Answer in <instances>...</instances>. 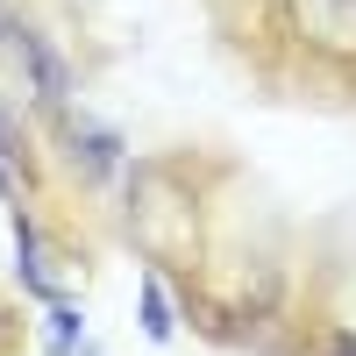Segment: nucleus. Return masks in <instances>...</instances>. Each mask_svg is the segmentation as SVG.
Wrapping results in <instances>:
<instances>
[{
    "label": "nucleus",
    "mask_w": 356,
    "mask_h": 356,
    "mask_svg": "<svg viewBox=\"0 0 356 356\" xmlns=\"http://www.w3.org/2000/svg\"><path fill=\"white\" fill-rule=\"evenodd\" d=\"M328 356H356V335H335V349Z\"/></svg>",
    "instance_id": "0eeeda50"
},
{
    "label": "nucleus",
    "mask_w": 356,
    "mask_h": 356,
    "mask_svg": "<svg viewBox=\"0 0 356 356\" xmlns=\"http://www.w3.org/2000/svg\"><path fill=\"white\" fill-rule=\"evenodd\" d=\"M143 335H150V342L171 335V300H164V285H157V278H143Z\"/></svg>",
    "instance_id": "20e7f679"
},
{
    "label": "nucleus",
    "mask_w": 356,
    "mask_h": 356,
    "mask_svg": "<svg viewBox=\"0 0 356 356\" xmlns=\"http://www.w3.org/2000/svg\"><path fill=\"white\" fill-rule=\"evenodd\" d=\"M15 257H22V264H15V271H22V285L36 292V300H50L57 285H50V271H43V250H36V221H29L22 207H15Z\"/></svg>",
    "instance_id": "7ed1b4c3"
},
{
    "label": "nucleus",
    "mask_w": 356,
    "mask_h": 356,
    "mask_svg": "<svg viewBox=\"0 0 356 356\" xmlns=\"http://www.w3.org/2000/svg\"><path fill=\"white\" fill-rule=\"evenodd\" d=\"M86 171H114V136L86 129Z\"/></svg>",
    "instance_id": "39448f33"
},
{
    "label": "nucleus",
    "mask_w": 356,
    "mask_h": 356,
    "mask_svg": "<svg viewBox=\"0 0 356 356\" xmlns=\"http://www.w3.org/2000/svg\"><path fill=\"white\" fill-rule=\"evenodd\" d=\"M0 36H8V15H0Z\"/></svg>",
    "instance_id": "6e6552de"
},
{
    "label": "nucleus",
    "mask_w": 356,
    "mask_h": 356,
    "mask_svg": "<svg viewBox=\"0 0 356 356\" xmlns=\"http://www.w3.org/2000/svg\"><path fill=\"white\" fill-rule=\"evenodd\" d=\"M15 50H22V65H29V86H36V100H65L72 93V72H65V57H57L43 36H36V29H22V36H15Z\"/></svg>",
    "instance_id": "f03ea898"
},
{
    "label": "nucleus",
    "mask_w": 356,
    "mask_h": 356,
    "mask_svg": "<svg viewBox=\"0 0 356 356\" xmlns=\"http://www.w3.org/2000/svg\"><path fill=\"white\" fill-rule=\"evenodd\" d=\"M50 321H57V349H72V342H79V314H72V307H57Z\"/></svg>",
    "instance_id": "423d86ee"
},
{
    "label": "nucleus",
    "mask_w": 356,
    "mask_h": 356,
    "mask_svg": "<svg viewBox=\"0 0 356 356\" xmlns=\"http://www.w3.org/2000/svg\"><path fill=\"white\" fill-rule=\"evenodd\" d=\"M292 15H300L307 43H321V50H356V0H292Z\"/></svg>",
    "instance_id": "f257e3e1"
}]
</instances>
